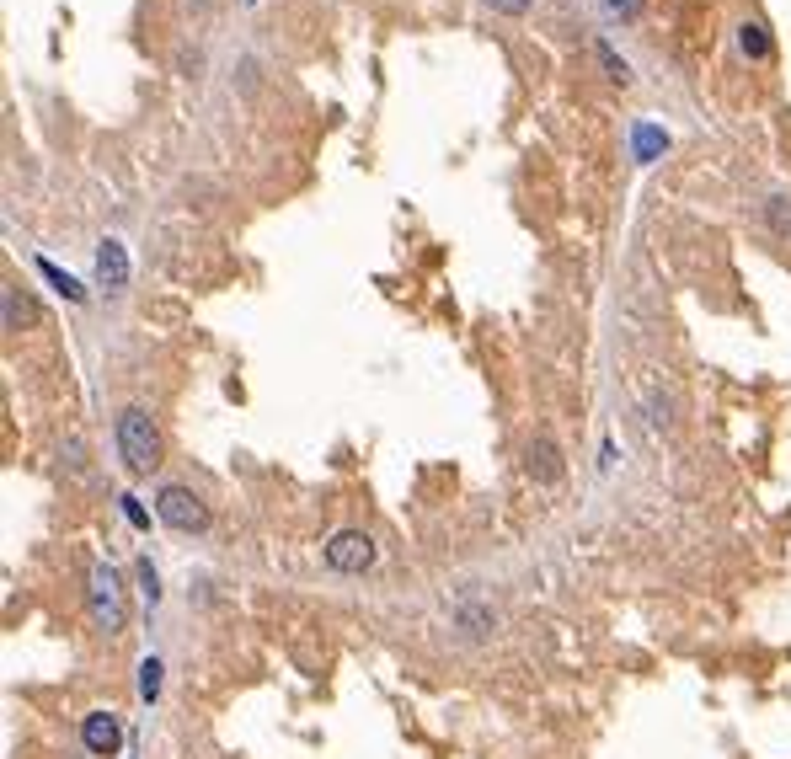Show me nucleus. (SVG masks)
<instances>
[{
    "label": "nucleus",
    "instance_id": "obj_15",
    "mask_svg": "<svg viewBox=\"0 0 791 759\" xmlns=\"http://www.w3.org/2000/svg\"><path fill=\"white\" fill-rule=\"evenodd\" d=\"M22 316H27V305L17 300V289L6 284V332H17V327H22Z\"/></svg>",
    "mask_w": 791,
    "mask_h": 759
},
{
    "label": "nucleus",
    "instance_id": "obj_5",
    "mask_svg": "<svg viewBox=\"0 0 791 759\" xmlns=\"http://www.w3.org/2000/svg\"><path fill=\"white\" fill-rule=\"evenodd\" d=\"M81 749L91 759H107V754H118L123 749V722H118V711H86V722H81Z\"/></svg>",
    "mask_w": 791,
    "mask_h": 759
},
{
    "label": "nucleus",
    "instance_id": "obj_9",
    "mask_svg": "<svg viewBox=\"0 0 791 759\" xmlns=\"http://www.w3.org/2000/svg\"><path fill=\"white\" fill-rule=\"evenodd\" d=\"M161 669V658H139V701L145 706H155V695H161Z\"/></svg>",
    "mask_w": 791,
    "mask_h": 759
},
{
    "label": "nucleus",
    "instance_id": "obj_14",
    "mask_svg": "<svg viewBox=\"0 0 791 759\" xmlns=\"http://www.w3.org/2000/svg\"><path fill=\"white\" fill-rule=\"evenodd\" d=\"M604 11H610V17H620V22H637V17H642V0H604Z\"/></svg>",
    "mask_w": 791,
    "mask_h": 759
},
{
    "label": "nucleus",
    "instance_id": "obj_12",
    "mask_svg": "<svg viewBox=\"0 0 791 759\" xmlns=\"http://www.w3.org/2000/svg\"><path fill=\"white\" fill-rule=\"evenodd\" d=\"M599 59H604V70H610V81H620V86H631V70H626V59H620L610 43H599Z\"/></svg>",
    "mask_w": 791,
    "mask_h": 759
},
{
    "label": "nucleus",
    "instance_id": "obj_3",
    "mask_svg": "<svg viewBox=\"0 0 791 759\" xmlns=\"http://www.w3.org/2000/svg\"><path fill=\"white\" fill-rule=\"evenodd\" d=\"M155 519H161L166 530H177V535H204L209 530V503L198 498L193 487L172 482V487L155 492Z\"/></svg>",
    "mask_w": 791,
    "mask_h": 759
},
{
    "label": "nucleus",
    "instance_id": "obj_17",
    "mask_svg": "<svg viewBox=\"0 0 791 759\" xmlns=\"http://www.w3.org/2000/svg\"><path fill=\"white\" fill-rule=\"evenodd\" d=\"M123 514H129V524H150V519H145V508H139L134 498H123Z\"/></svg>",
    "mask_w": 791,
    "mask_h": 759
},
{
    "label": "nucleus",
    "instance_id": "obj_1",
    "mask_svg": "<svg viewBox=\"0 0 791 759\" xmlns=\"http://www.w3.org/2000/svg\"><path fill=\"white\" fill-rule=\"evenodd\" d=\"M86 615H91V631H102V637H123V631H129V599H123V578L113 572V562L91 567Z\"/></svg>",
    "mask_w": 791,
    "mask_h": 759
},
{
    "label": "nucleus",
    "instance_id": "obj_16",
    "mask_svg": "<svg viewBox=\"0 0 791 759\" xmlns=\"http://www.w3.org/2000/svg\"><path fill=\"white\" fill-rule=\"evenodd\" d=\"M492 11H503V17H524L530 11V0H487Z\"/></svg>",
    "mask_w": 791,
    "mask_h": 759
},
{
    "label": "nucleus",
    "instance_id": "obj_8",
    "mask_svg": "<svg viewBox=\"0 0 791 759\" xmlns=\"http://www.w3.org/2000/svg\"><path fill=\"white\" fill-rule=\"evenodd\" d=\"M738 49L749 54V59H770V33H765V22H759V17L738 22Z\"/></svg>",
    "mask_w": 791,
    "mask_h": 759
},
{
    "label": "nucleus",
    "instance_id": "obj_6",
    "mask_svg": "<svg viewBox=\"0 0 791 759\" xmlns=\"http://www.w3.org/2000/svg\"><path fill=\"white\" fill-rule=\"evenodd\" d=\"M524 471H530L540 487H556V482H562V449H556L551 433H535V439L524 444Z\"/></svg>",
    "mask_w": 791,
    "mask_h": 759
},
{
    "label": "nucleus",
    "instance_id": "obj_2",
    "mask_svg": "<svg viewBox=\"0 0 791 759\" xmlns=\"http://www.w3.org/2000/svg\"><path fill=\"white\" fill-rule=\"evenodd\" d=\"M113 439H118L123 466H129L134 476H150L155 466H161V428H155V417L145 407H123Z\"/></svg>",
    "mask_w": 791,
    "mask_h": 759
},
{
    "label": "nucleus",
    "instance_id": "obj_11",
    "mask_svg": "<svg viewBox=\"0 0 791 759\" xmlns=\"http://www.w3.org/2000/svg\"><path fill=\"white\" fill-rule=\"evenodd\" d=\"M765 220H770L775 236H786V241H791V198H781V193L765 198Z\"/></svg>",
    "mask_w": 791,
    "mask_h": 759
},
{
    "label": "nucleus",
    "instance_id": "obj_7",
    "mask_svg": "<svg viewBox=\"0 0 791 759\" xmlns=\"http://www.w3.org/2000/svg\"><path fill=\"white\" fill-rule=\"evenodd\" d=\"M97 284L113 289V294L129 284V252H123V241H113V236L97 246Z\"/></svg>",
    "mask_w": 791,
    "mask_h": 759
},
{
    "label": "nucleus",
    "instance_id": "obj_4",
    "mask_svg": "<svg viewBox=\"0 0 791 759\" xmlns=\"http://www.w3.org/2000/svg\"><path fill=\"white\" fill-rule=\"evenodd\" d=\"M321 556H327L332 572H348V578H353V572H369V567H375V540H369L364 530H337Z\"/></svg>",
    "mask_w": 791,
    "mask_h": 759
},
{
    "label": "nucleus",
    "instance_id": "obj_13",
    "mask_svg": "<svg viewBox=\"0 0 791 759\" xmlns=\"http://www.w3.org/2000/svg\"><path fill=\"white\" fill-rule=\"evenodd\" d=\"M134 578H139V588H145V599H150V604H155V599H161V572H155V567H150V556H145V562H139V567H134Z\"/></svg>",
    "mask_w": 791,
    "mask_h": 759
},
{
    "label": "nucleus",
    "instance_id": "obj_10",
    "mask_svg": "<svg viewBox=\"0 0 791 759\" xmlns=\"http://www.w3.org/2000/svg\"><path fill=\"white\" fill-rule=\"evenodd\" d=\"M38 273H43V278H49V284H54L59 294H65V300H86V289H81V284H75V278H70L65 268H54V262H49V257H38Z\"/></svg>",
    "mask_w": 791,
    "mask_h": 759
}]
</instances>
